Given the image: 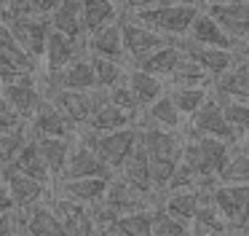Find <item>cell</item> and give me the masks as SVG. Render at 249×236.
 <instances>
[{
  "mask_svg": "<svg viewBox=\"0 0 249 236\" xmlns=\"http://www.w3.org/2000/svg\"><path fill=\"white\" fill-rule=\"evenodd\" d=\"M185 132H166V129H140V145L145 148L150 161V177L156 196L166 191L179 158H182Z\"/></svg>",
  "mask_w": 249,
  "mask_h": 236,
  "instance_id": "cell-1",
  "label": "cell"
},
{
  "mask_svg": "<svg viewBox=\"0 0 249 236\" xmlns=\"http://www.w3.org/2000/svg\"><path fill=\"white\" fill-rule=\"evenodd\" d=\"M185 132V129H182ZM228 153H231V142H222L214 137H204V134H190L185 132V142H182V164L188 169L196 172V177L201 180L198 191H214L217 172L225 164Z\"/></svg>",
  "mask_w": 249,
  "mask_h": 236,
  "instance_id": "cell-2",
  "label": "cell"
},
{
  "mask_svg": "<svg viewBox=\"0 0 249 236\" xmlns=\"http://www.w3.org/2000/svg\"><path fill=\"white\" fill-rule=\"evenodd\" d=\"M201 11V3H177V5H153V8H140V11H124L134 21L150 27L153 32L169 38H185L193 24L196 14Z\"/></svg>",
  "mask_w": 249,
  "mask_h": 236,
  "instance_id": "cell-3",
  "label": "cell"
},
{
  "mask_svg": "<svg viewBox=\"0 0 249 236\" xmlns=\"http://www.w3.org/2000/svg\"><path fill=\"white\" fill-rule=\"evenodd\" d=\"M75 139L94 150L105 164L113 169V175L121 169V164L126 161V156L137 148L140 142V129L137 126H126V129H115V132H91V129L81 126L75 132Z\"/></svg>",
  "mask_w": 249,
  "mask_h": 236,
  "instance_id": "cell-4",
  "label": "cell"
},
{
  "mask_svg": "<svg viewBox=\"0 0 249 236\" xmlns=\"http://www.w3.org/2000/svg\"><path fill=\"white\" fill-rule=\"evenodd\" d=\"M0 21L6 24L8 35H11L35 62H40L46 38H49V30H51L46 16H38V14H0Z\"/></svg>",
  "mask_w": 249,
  "mask_h": 236,
  "instance_id": "cell-5",
  "label": "cell"
},
{
  "mask_svg": "<svg viewBox=\"0 0 249 236\" xmlns=\"http://www.w3.org/2000/svg\"><path fill=\"white\" fill-rule=\"evenodd\" d=\"M201 8L231 35L233 43L249 38V0H204Z\"/></svg>",
  "mask_w": 249,
  "mask_h": 236,
  "instance_id": "cell-6",
  "label": "cell"
},
{
  "mask_svg": "<svg viewBox=\"0 0 249 236\" xmlns=\"http://www.w3.org/2000/svg\"><path fill=\"white\" fill-rule=\"evenodd\" d=\"M0 91L6 97V102L11 105V110L22 118L24 123L33 118V113L38 110V105L43 102V86L38 80V73L33 75H22V78H11V80H0Z\"/></svg>",
  "mask_w": 249,
  "mask_h": 236,
  "instance_id": "cell-7",
  "label": "cell"
},
{
  "mask_svg": "<svg viewBox=\"0 0 249 236\" xmlns=\"http://www.w3.org/2000/svg\"><path fill=\"white\" fill-rule=\"evenodd\" d=\"M185 132L204 134V137H214V139H222V142H231V145L241 139L231 129V123H228L225 113H222V105H220V99L214 97V91H212L209 102H206L196 116H190L188 121H185Z\"/></svg>",
  "mask_w": 249,
  "mask_h": 236,
  "instance_id": "cell-8",
  "label": "cell"
},
{
  "mask_svg": "<svg viewBox=\"0 0 249 236\" xmlns=\"http://www.w3.org/2000/svg\"><path fill=\"white\" fill-rule=\"evenodd\" d=\"M212 201L231 225V231H241L249 223V182L247 185H225L217 182L212 191Z\"/></svg>",
  "mask_w": 249,
  "mask_h": 236,
  "instance_id": "cell-9",
  "label": "cell"
},
{
  "mask_svg": "<svg viewBox=\"0 0 249 236\" xmlns=\"http://www.w3.org/2000/svg\"><path fill=\"white\" fill-rule=\"evenodd\" d=\"M121 32H124V48H126L129 64L142 62L145 57H150L153 51H158L161 46L169 43V38L158 35V32H153L150 27L134 21L131 16H126L124 11H121Z\"/></svg>",
  "mask_w": 249,
  "mask_h": 236,
  "instance_id": "cell-10",
  "label": "cell"
},
{
  "mask_svg": "<svg viewBox=\"0 0 249 236\" xmlns=\"http://www.w3.org/2000/svg\"><path fill=\"white\" fill-rule=\"evenodd\" d=\"M102 207L107 212H113L115 217L121 215H129V212H140V209H150L156 207L150 196L140 193L137 188H131L124 177L113 175L107 180V188H105V196H102Z\"/></svg>",
  "mask_w": 249,
  "mask_h": 236,
  "instance_id": "cell-11",
  "label": "cell"
},
{
  "mask_svg": "<svg viewBox=\"0 0 249 236\" xmlns=\"http://www.w3.org/2000/svg\"><path fill=\"white\" fill-rule=\"evenodd\" d=\"M81 54H86V46H83L81 38H70L56 30H49L43 57L38 62V73H56V70L67 67L72 59H78Z\"/></svg>",
  "mask_w": 249,
  "mask_h": 236,
  "instance_id": "cell-12",
  "label": "cell"
},
{
  "mask_svg": "<svg viewBox=\"0 0 249 236\" xmlns=\"http://www.w3.org/2000/svg\"><path fill=\"white\" fill-rule=\"evenodd\" d=\"M17 223H19L24 236H70L67 228L62 225L59 215L51 209L49 198H43V201L17 212Z\"/></svg>",
  "mask_w": 249,
  "mask_h": 236,
  "instance_id": "cell-13",
  "label": "cell"
},
{
  "mask_svg": "<svg viewBox=\"0 0 249 236\" xmlns=\"http://www.w3.org/2000/svg\"><path fill=\"white\" fill-rule=\"evenodd\" d=\"M33 73H38V62L8 35L6 24L0 21V80L22 78Z\"/></svg>",
  "mask_w": 249,
  "mask_h": 236,
  "instance_id": "cell-14",
  "label": "cell"
},
{
  "mask_svg": "<svg viewBox=\"0 0 249 236\" xmlns=\"http://www.w3.org/2000/svg\"><path fill=\"white\" fill-rule=\"evenodd\" d=\"M83 46H86V54H94V57H105V59H115V62H126V48H124V32H121V16L110 24H102L97 30L86 32L83 38Z\"/></svg>",
  "mask_w": 249,
  "mask_h": 236,
  "instance_id": "cell-15",
  "label": "cell"
},
{
  "mask_svg": "<svg viewBox=\"0 0 249 236\" xmlns=\"http://www.w3.org/2000/svg\"><path fill=\"white\" fill-rule=\"evenodd\" d=\"M174 43H177V48L185 54V57L193 59L196 64H201L212 78H220V75L233 64V48L201 46V43L190 40L188 35H185V38H174Z\"/></svg>",
  "mask_w": 249,
  "mask_h": 236,
  "instance_id": "cell-16",
  "label": "cell"
},
{
  "mask_svg": "<svg viewBox=\"0 0 249 236\" xmlns=\"http://www.w3.org/2000/svg\"><path fill=\"white\" fill-rule=\"evenodd\" d=\"M0 177H3V182H6V188H8L14 212H22V209L33 207V204L43 201L51 191V185H46V182L33 180V177H27V175H19V172L6 169V166L0 169Z\"/></svg>",
  "mask_w": 249,
  "mask_h": 236,
  "instance_id": "cell-17",
  "label": "cell"
},
{
  "mask_svg": "<svg viewBox=\"0 0 249 236\" xmlns=\"http://www.w3.org/2000/svg\"><path fill=\"white\" fill-rule=\"evenodd\" d=\"M46 198H49L51 209L59 215L62 225L67 228V234H70V236H94L97 223H94L91 209H89V207L70 201V198L59 196V193H54V191H49V196H46Z\"/></svg>",
  "mask_w": 249,
  "mask_h": 236,
  "instance_id": "cell-18",
  "label": "cell"
},
{
  "mask_svg": "<svg viewBox=\"0 0 249 236\" xmlns=\"http://www.w3.org/2000/svg\"><path fill=\"white\" fill-rule=\"evenodd\" d=\"M51 102L65 113V118L72 123L75 129L86 126L89 116L94 110V102H97V89L94 91H72V89H54L46 91Z\"/></svg>",
  "mask_w": 249,
  "mask_h": 236,
  "instance_id": "cell-19",
  "label": "cell"
},
{
  "mask_svg": "<svg viewBox=\"0 0 249 236\" xmlns=\"http://www.w3.org/2000/svg\"><path fill=\"white\" fill-rule=\"evenodd\" d=\"M72 177H113V169L89 145L78 142L72 137V148H70V156H67L65 172L56 180H72Z\"/></svg>",
  "mask_w": 249,
  "mask_h": 236,
  "instance_id": "cell-20",
  "label": "cell"
},
{
  "mask_svg": "<svg viewBox=\"0 0 249 236\" xmlns=\"http://www.w3.org/2000/svg\"><path fill=\"white\" fill-rule=\"evenodd\" d=\"M137 129H166V132H182L185 118L179 116V110L174 107V102L169 99V94H161L156 102H150L147 107H142L137 113Z\"/></svg>",
  "mask_w": 249,
  "mask_h": 236,
  "instance_id": "cell-21",
  "label": "cell"
},
{
  "mask_svg": "<svg viewBox=\"0 0 249 236\" xmlns=\"http://www.w3.org/2000/svg\"><path fill=\"white\" fill-rule=\"evenodd\" d=\"M134 121H137L134 113L113 105V102L105 97V91L97 89V102H94V110L86 121V129H91V132H115V129L134 126Z\"/></svg>",
  "mask_w": 249,
  "mask_h": 236,
  "instance_id": "cell-22",
  "label": "cell"
},
{
  "mask_svg": "<svg viewBox=\"0 0 249 236\" xmlns=\"http://www.w3.org/2000/svg\"><path fill=\"white\" fill-rule=\"evenodd\" d=\"M27 129H30V134H51V137H75V132H78L49 97H43L38 110L27 121Z\"/></svg>",
  "mask_w": 249,
  "mask_h": 236,
  "instance_id": "cell-23",
  "label": "cell"
},
{
  "mask_svg": "<svg viewBox=\"0 0 249 236\" xmlns=\"http://www.w3.org/2000/svg\"><path fill=\"white\" fill-rule=\"evenodd\" d=\"M110 177H72V180H56V185L51 188L54 193L70 198L83 207H94L97 201H102L105 188H107Z\"/></svg>",
  "mask_w": 249,
  "mask_h": 236,
  "instance_id": "cell-24",
  "label": "cell"
},
{
  "mask_svg": "<svg viewBox=\"0 0 249 236\" xmlns=\"http://www.w3.org/2000/svg\"><path fill=\"white\" fill-rule=\"evenodd\" d=\"M118 177H124L131 188H137L140 193L153 198V204H158V196H156V188H153V177H150V161H147V153L140 142L137 148L126 156V161L121 164V169L115 172Z\"/></svg>",
  "mask_w": 249,
  "mask_h": 236,
  "instance_id": "cell-25",
  "label": "cell"
},
{
  "mask_svg": "<svg viewBox=\"0 0 249 236\" xmlns=\"http://www.w3.org/2000/svg\"><path fill=\"white\" fill-rule=\"evenodd\" d=\"M51 30L62 32V35H70V38H86L83 32V8H81V0H59L54 8L49 11L46 16Z\"/></svg>",
  "mask_w": 249,
  "mask_h": 236,
  "instance_id": "cell-26",
  "label": "cell"
},
{
  "mask_svg": "<svg viewBox=\"0 0 249 236\" xmlns=\"http://www.w3.org/2000/svg\"><path fill=\"white\" fill-rule=\"evenodd\" d=\"M0 169H3V166H0ZM6 169H14V172H19V175H27V177H33V180L46 182V185H51V180H54L51 172H49V166H46V161H43V156H40L38 145H35L33 134H30V139L22 145V150L14 156L11 164H6Z\"/></svg>",
  "mask_w": 249,
  "mask_h": 236,
  "instance_id": "cell-27",
  "label": "cell"
},
{
  "mask_svg": "<svg viewBox=\"0 0 249 236\" xmlns=\"http://www.w3.org/2000/svg\"><path fill=\"white\" fill-rule=\"evenodd\" d=\"M126 86H129V91L134 94L140 110L147 107L150 102H156L161 94H166V80L158 78V75L145 73V70H140V67H131V64H129V70H126Z\"/></svg>",
  "mask_w": 249,
  "mask_h": 236,
  "instance_id": "cell-28",
  "label": "cell"
},
{
  "mask_svg": "<svg viewBox=\"0 0 249 236\" xmlns=\"http://www.w3.org/2000/svg\"><path fill=\"white\" fill-rule=\"evenodd\" d=\"M209 191H198V188H182V191H166L158 196V204L156 207L166 209L169 215H174V217L185 220V223H193L196 217V209H198L201 204V196Z\"/></svg>",
  "mask_w": 249,
  "mask_h": 236,
  "instance_id": "cell-29",
  "label": "cell"
},
{
  "mask_svg": "<svg viewBox=\"0 0 249 236\" xmlns=\"http://www.w3.org/2000/svg\"><path fill=\"white\" fill-rule=\"evenodd\" d=\"M35 145H38L40 156H43L46 166H49L51 177H62L67 164V156H70L72 148V137H51V134H33Z\"/></svg>",
  "mask_w": 249,
  "mask_h": 236,
  "instance_id": "cell-30",
  "label": "cell"
},
{
  "mask_svg": "<svg viewBox=\"0 0 249 236\" xmlns=\"http://www.w3.org/2000/svg\"><path fill=\"white\" fill-rule=\"evenodd\" d=\"M188 38L196 43H201V46H217V48H233L236 46V43L231 40V35H228L204 8L196 14L193 24H190V30H188Z\"/></svg>",
  "mask_w": 249,
  "mask_h": 236,
  "instance_id": "cell-31",
  "label": "cell"
},
{
  "mask_svg": "<svg viewBox=\"0 0 249 236\" xmlns=\"http://www.w3.org/2000/svg\"><path fill=\"white\" fill-rule=\"evenodd\" d=\"M166 94L174 102V107L179 110V116L188 121L190 116H196L209 102L212 89L209 86H166Z\"/></svg>",
  "mask_w": 249,
  "mask_h": 236,
  "instance_id": "cell-32",
  "label": "cell"
},
{
  "mask_svg": "<svg viewBox=\"0 0 249 236\" xmlns=\"http://www.w3.org/2000/svg\"><path fill=\"white\" fill-rule=\"evenodd\" d=\"M179 62H182V51L177 48L174 40H169L166 46H161L158 51H153L150 57H145L142 62L131 64V67H140V70H145V73H150V75H158V78L169 80V75L174 73V67H177Z\"/></svg>",
  "mask_w": 249,
  "mask_h": 236,
  "instance_id": "cell-33",
  "label": "cell"
},
{
  "mask_svg": "<svg viewBox=\"0 0 249 236\" xmlns=\"http://www.w3.org/2000/svg\"><path fill=\"white\" fill-rule=\"evenodd\" d=\"M217 180L225 185H247L249 182V153L241 148V142L231 145V153L217 172Z\"/></svg>",
  "mask_w": 249,
  "mask_h": 236,
  "instance_id": "cell-34",
  "label": "cell"
},
{
  "mask_svg": "<svg viewBox=\"0 0 249 236\" xmlns=\"http://www.w3.org/2000/svg\"><path fill=\"white\" fill-rule=\"evenodd\" d=\"M81 8H83V32H91L102 24H110L124 11L118 0H81Z\"/></svg>",
  "mask_w": 249,
  "mask_h": 236,
  "instance_id": "cell-35",
  "label": "cell"
},
{
  "mask_svg": "<svg viewBox=\"0 0 249 236\" xmlns=\"http://www.w3.org/2000/svg\"><path fill=\"white\" fill-rule=\"evenodd\" d=\"M212 83H214V78L201 64L188 59L185 54H182V62L174 67V73L166 80V86H209V89H212Z\"/></svg>",
  "mask_w": 249,
  "mask_h": 236,
  "instance_id": "cell-36",
  "label": "cell"
},
{
  "mask_svg": "<svg viewBox=\"0 0 249 236\" xmlns=\"http://www.w3.org/2000/svg\"><path fill=\"white\" fill-rule=\"evenodd\" d=\"M110 228L118 231L121 236H153V207L121 215L110 223Z\"/></svg>",
  "mask_w": 249,
  "mask_h": 236,
  "instance_id": "cell-37",
  "label": "cell"
},
{
  "mask_svg": "<svg viewBox=\"0 0 249 236\" xmlns=\"http://www.w3.org/2000/svg\"><path fill=\"white\" fill-rule=\"evenodd\" d=\"M89 59H91V67H94V83H97V89H110V86L121 83L126 78V70H129L126 62L94 57V54H89Z\"/></svg>",
  "mask_w": 249,
  "mask_h": 236,
  "instance_id": "cell-38",
  "label": "cell"
},
{
  "mask_svg": "<svg viewBox=\"0 0 249 236\" xmlns=\"http://www.w3.org/2000/svg\"><path fill=\"white\" fill-rule=\"evenodd\" d=\"M222 105V113H225L231 129L238 134L241 139L249 137V99H236V97H220L214 94Z\"/></svg>",
  "mask_w": 249,
  "mask_h": 236,
  "instance_id": "cell-39",
  "label": "cell"
},
{
  "mask_svg": "<svg viewBox=\"0 0 249 236\" xmlns=\"http://www.w3.org/2000/svg\"><path fill=\"white\" fill-rule=\"evenodd\" d=\"M30 139V129L27 123L14 129H0V166H6L14 161V156L22 150V145Z\"/></svg>",
  "mask_w": 249,
  "mask_h": 236,
  "instance_id": "cell-40",
  "label": "cell"
},
{
  "mask_svg": "<svg viewBox=\"0 0 249 236\" xmlns=\"http://www.w3.org/2000/svg\"><path fill=\"white\" fill-rule=\"evenodd\" d=\"M153 236H190V223L169 215L161 207H153Z\"/></svg>",
  "mask_w": 249,
  "mask_h": 236,
  "instance_id": "cell-41",
  "label": "cell"
},
{
  "mask_svg": "<svg viewBox=\"0 0 249 236\" xmlns=\"http://www.w3.org/2000/svg\"><path fill=\"white\" fill-rule=\"evenodd\" d=\"M99 91H105V97H107L113 105H118V107H124V110H129V113H140V105H137V99H134V94L129 91V86H126V78L121 80V83H115V86H110V89H99Z\"/></svg>",
  "mask_w": 249,
  "mask_h": 236,
  "instance_id": "cell-42",
  "label": "cell"
},
{
  "mask_svg": "<svg viewBox=\"0 0 249 236\" xmlns=\"http://www.w3.org/2000/svg\"><path fill=\"white\" fill-rule=\"evenodd\" d=\"M177 3H201V0H121V8L140 11V8H153V5H177Z\"/></svg>",
  "mask_w": 249,
  "mask_h": 236,
  "instance_id": "cell-43",
  "label": "cell"
},
{
  "mask_svg": "<svg viewBox=\"0 0 249 236\" xmlns=\"http://www.w3.org/2000/svg\"><path fill=\"white\" fill-rule=\"evenodd\" d=\"M22 123L24 121L11 110V105L6 102V97H3V91H0V129H14V126H22Z\"/></svg>",
  "mask_w": 249,
  "mask_h": 236,
  "instance_id": "cell-44",
  "label": "cell"
},
{
  "mask_svg": "<svg viewBox=\"0 0 249 236\" xmlns=\"http://www.w3.org/2000/svg\"><path fill=\"white\" fill-rule=\"evenodd\" d=\"M56 3H59V0H30L33 11H35V14H40V16H49V11L54 8Z\"/></svg>",
  "mask_w": 249,
  "mask_h": 236,
  "instance_id": "cell-45",
  "label": "cell"
},
{
  "mask_svg": "<svg viewBox=\"0 0 249 236\" xmlns=\"http://www.w3.org/2000/svg\"><path fill=\"white\" fill-rule=\"evenodd\" d=\"M0 212H14V204H11V196H8V188L0 177Z\"/></svg>",
  "mask_w": 249,
  "mask_h": 236,
  "instance_id": "cell-46",
  "label": "cell"
},
{
  "mask_svg": "<svg viewBox=\"0 0 249 236\" xmlns=\"http://www.w3.org/2000/svg\"><path fill=\"white\" fill-rule=\"evenodd\" d=\"M0 236H22V228H19V223H17V212H14L11 220L0 228Z\"/></svg>",
  "mask_w": 249,
  "mask_h": 236,
  "instance_id": "cell-47",
  "label": "cell"
},
{
  "mask_svg": "<svg viewBox=\"0 0 249 236\" xmlns=\"http://www.w3.org/2000/svg\"><path fill=\"white\" fill-rule=\"evenodd\" d=\"M190 236H231V231H228V234H214V231H204V228L190 225Z\"/></svg>",
  "mask_w": 249,
  "mask_h": 236,
  "instance_id": "cell-48",
  "label": "cell"
},
{
  "mask_svg": "<svg viewBox=\"0 0 249 236\" xmlns=\"http://www.w3.org/2000/svg\"><path fill=\"white\" fill-rule=\"evenodd\" d=\"M94 236H121V234H118V231H113L110 225H105V228H97V231H94Z\"/></svg>",
  "mask_w": 249,
  "mask_h": 236,
  "instance_id": "cell-49",
  "label": "cell"
},
{
  "mask_svg": "<svg viewBox=\"0 0 249 236\" xmlns=\"http://www.w3.org/2000/svg\"><path fill=\"white\" fill-rule=\"evenodd\" d=\"M11 215H14V212H0V228H3L8 220H11Z\"/></svg>",
  "mask_w": 249,
  "mask_h": 236,
  "instance_id": "cell-50",
  "label": "cell"
},
{
  "mask_svg": "<svg viewBox=\"0 0 249 236\" xmlns=\"http://www.w3.org/2000/svg\"><path fill=\"white\" fill-rule=\"evenodd\" d=\"M238 142H241V148H244V150H247V153H249V139H238Z\"/></svg>",
  "mask_w": 249,
  "mask_h": 236,
  "instance_id": "cell-51",
  "label": "cell"
},
{
  "mask_svg": "<svg viewBox=\"0 0 249 236\" xmlns=\"http://www.w3.org/2000/svg\"><path fill=\"white\" fill-rule=\"evenodd\" d=\"M6 5H8V0H0V11L6 8Z\"/></svg>",
  "mask_w": 249,
  "mask_h": 236,
  "instance_id": "cell-52",
  "label": "cell"
},
{
  "mask_svg": "<svg viewBox=\"0 0 249 236\" xmlns=\"http://www.w3.org/2000/svg\"><path fill=\"white\" fill-rule=\"evenodd\" d=\"M244 231H249V223H247V228H244Z\"/></svg>",
  "mask_w": 249,
  "mask_h": 236,
  "instance_id": "cell-53",
  "label": "cell"
},
{
  "mask_svg": "<svg viewBox=\"0 0 249 236\" xmlns=\"http://www.w3.org/2000/svg\"><path fill=\"white\" fill-rule=\"evenodd\" d=\"M201 3H204V0H201Z\"/></svg>",
  "mask_w": 249,
  "mask_h": 236,
  "instance_id": "cell-54",
  "label": "cell"
},
{
  "mask_svg": "<svg viewBox=\"0 0 249 236\" xmlns=\"http://www.w3.org/2000/svg\"><path fill=\"white\" fill-rule=\"evenodd\" d=\"M118 3H121V0H118Z\"/></svg>",
  "mask_w": 249,
  "mask_h": 236,
  "instance_id": "cell-55",
  "label": "cell"
},
{
  "mask_svg": "<svg viewBox=\"0 0 249 236\" xmlns=\"http://www.w3.org/2000/svg\"><path fill=\"white\" fill-rule=\"evenodd\" d=\"M247 139H249V137H247Z\"/></svg>",
  "mask_w": 249,
  "mask_h": 236,
  "instance_id": "cell-56",
  "label": "cell"
},
{
  "mask_svg": "<svg viewBox=\"0 0 249 236\" xmlns=\"http://www.w3.org/2000/svg\"><path fill=\"white\" fill-rule=\"evenodd\" d=\"M22 236H24V234H22Z\"/></svg>",
  "mask_w": 249,
  "mask_h": 236,
  "instance_id": "cell-57",
  "label": "cell"
}]
</instances>
